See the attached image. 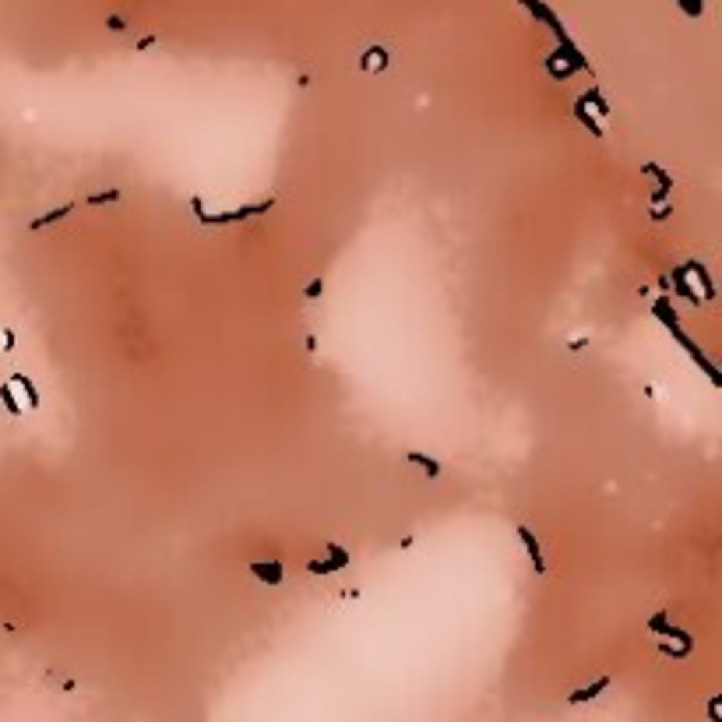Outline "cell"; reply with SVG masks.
Instances as JSON below:
<instances>
[{"mask_svg":"<svg viewBox=\"0 0 722 722\" xmlns=\"http://www.w3.org/2000/svg\"><path fill=\"white\" fill-rule=\"evenodd\" d=\"M514 532H518L521 546H525V553H529V560H532V571H536V575H543V571H546V560H543V546H539L536 532H532L529 525H518Z\"/></svg>","mask_w":722,"mask_h":722,"instance_id":"obj_2","label":"cell"},{"mask_svg":"<svg viewBox=\"0 0 722 722\" xmlns=\"http://www.w3.org/2000/svg\"><path fill=\"white\" fill-rule=\"evenodd\" d=\"M652 314H656V317L662 321V325L669 328V335H673V338H677V342L684 345V349H690L694 342H690V338L684 335L680 321H677V310H673V303H669V296H659V300H656V307H652Z\"/></svg>","mask_w":722,"mask_h":722,"instance_id":"obj_1","label":"cell"},{"mask_svg":"<svg viewBox=\"0 0 722 722\" xmlns=\"http://www.w3.org/2000/svg\"><path fill=\"white\" fill-rule=\"evenodd\" d=\"M578 103H585V106H592V113H599V116H610V103L603 99V92L599 88H592V92H585Z\"/></svg>","mask_w":722,"mask_h":722,"instance_id":"obj_12","label":"cell"},{"mask_svg":"<svg viewBox=\"0 0 722 722\" xmlns=\"http://www.w3.org/2000/svg\"><path fill=\"white\" fill-rule=\"evenodd\" d=\"M669 627H673V624L666 620V613H656V617L649 620V631H652V634H669Z\"/></svg>","mask_w":722,"mask_h":722,"instance_id":"obj_17","label":"cell"},{"mask_svg":"<svg viewBox=\"0 0 722 722\" xmlns=\"http://www.w3.org/2000/svg\"><path fill=\"white\" fill-rule=\"evenodd\" d=\"M74 212V205H60V208H53V212H46V215H39V219H32L29 222V229H42V226H53V222H60V219H67Z\"/></svg>","mask_w":722,"mask_h":722,"instance_id":"obj_9","label":"cell"},{"mask_svg":"<svg viewBox=\"0 0 722 722\" xmlns=\"http://www.w3.org/2000/svg\"><path fill=\"white\" fill-rule=\"evenodd\" d=\"M0 353H4V349H0Z\"/></svg>","mask_w":722,"mask_h":722,"instance_id":"obj_22","label":"cell"},{"mask_svg":"<svg viewBox=\"0 0 722 722\" xmlns=\"http://www.w3.org/2000/svg\"><path fill=\"white\" fill-rule=\"evenodd\" d=\"M321 289H325V282H321V279H314V282L303 289V296H307V300H317V296H321Z\"/></svg>","mask_w":722,"mask_h":722,"instance_id":"obj_20","label":"cell"},{"mask_svg":"<svg viewBox=\"0 0 722 722\" xmlns=\"http://www.w3.org/2000/svg\"><path fill=\"white\" fill-rule=\"evenodd\" d=\"M11 388H21V391H25V402H29L32 409H39V391H36V384H32L29 373H14V377H11Z\"/></svg>","mask_w":722,"mask_h":722,"instance_id":"obj_6","label":"cell"},{"mask_svg":"<svg viewBox=\"0 0 722 722\" xmlns=\"http://www.w3.org/2000/svg\"><path fill=\"white\" fill-rule=\"evenodd\" d=\"M328 564H332V571H342L345 564H349V550L338 546V543H328Z\"/></svg>","mask_w":722,"mask_h":722,"instance_id":"obj_13","label":"cell"},{"mask_svg":"<svg viewBox=\"0 0 722 722\" xmlns=\"http://www.w3.org/2000/svg\"><path fill=\"white\" fill-rule=\"evenodd\" d=\"M567 53H571V57H578V53H575V49H567ZM571 64H578V67H585V60H571ZM550 71L557 74V78H567V74H571V67H567V64H550Z\"/></svg>","mask_w":722,"mask_h":722,"instance_id":"obj_18","label":"cell"},{"mask_svg":"<svg viewBox=\"0 0 722 722\" xmlns=\"http://www.w3.org/2000/svg\"><path fill=\"white\" fill-rule=\"evenodd\" d=\"M606 684H610V677H603V680H595L592 687H585V690H575V694H571V701H575V705H582V701H588V698H595V694H599V690H603Z\"/></svg>","mask_w":722,"mask_h":722,"instance_id":"obj_14","label":"cell"},{"mask_svg":"<svg viewBox=\"0 0 722 722\" xmlns=\"http://www.w3.org/2000/svg\"><path fill=\"white\" fill-rule=\"evenodd\" d=\"M669 215H673V205H656V208H652V219H656V222H662V219H669Z\"/></svg>","mask_w":722,"mask_h":722,"instance_id":"obj_21","label":"cell"},{"mask_svg":"<svg viewBox=\"0 0 722 722\" xmlns=\"http://www.w3.org/2000/svg\"><path fill=\"white\" fill-rule=\"evenodd\" d=\"M409 465L423 469V476H427V480H437L440 476V462L430 458V455H423V451H409Z\"/></svg>","mask_w":722,"mask_h":722,"instance_id":"obj_5","label":"cell"},{"mask_svg":"<svg viewBox=\"0 0 722 722\" xmlns=\"http://www.w3.org/2000/svg\"><path fill=\"white\" fill-rule=\"evenodd\" d=\"M251 575H254L261 585L271 588V585H282V575H286V571H282L279 560H251Z\"/></svg>","mask_w":722,"mask_h":722,"instance_id":"obj_3","label":"cell"},{"mask_svg":"<svg viewBox=\"0 0 722 722\" xmlns=\"http://www.w3.org/2000/svg\"><path fill=\"white\" fill-rule=\"evenodd\" d=\"M666 279H669V292L684 296V300H690V303H701V296L694 292V286H690V279H687V268H684V264H677Z\"/></svg>","mask_w":722,"mask_h":722,"instance_id":"obj_4","label":"cell"},{"mask_svg":"<svg viewBox=\"0 0 722 722\" xmlns=\"http://www.w3.org/2000/svg\"><path fill=\"white\" fill-rule=\"evenodd\" d=\"M687 271H690V275H698V282H701V289H705L701 300H715V286H712V279H708V268H705L701 261H687Z\"/></svg>","mask_w":722,"mask_h":722,"instance_id":"obj_8","label":"cell"},{"mask_svg":"<svg viewBox=\"0 0 722 722\" xmlns=\"http://www.w3.org/2000/svg\"><path fill=\"white\" fill-rule=\"evenodd\" d=\"M120 201V190H103V194H88V205H113Z\"/></svg>","mask_w":722,"mask_h":722,"instance_id":"obj_16","label":"cell"},{"mask_svg":"<svg viewBox=\"0 0 722 722\" xmlns=\"http://www.w3.org/2000/svg\"><path fill=\"white\" fill-rule=\"evenodd\" d=\"M307 571H310V575H332V564L328 560H310Z\"/></svg>","mask_w":722,"mask_h":722,"instance_id":"obj_19","label":"cell"},{"mask_svg":"<svg viewBox=\"0 0 722 722\" xmlns=\"http://www.w3.org/2000/svg\"><path fill=\"white\" fill-rule=\"evenodd\" d=\"M641 169H645V173H649V177H656V180H659V187H656L659 194H666V197H669V194H673V177H669V173H666L662 166H656V162H645Z\"/></svg>","mask_w":722,"mask_h":722,"instance_id":"obj_7","label":"cell"},{"mask_svg":"<svg viewBox=\"0 0 722 722\" xmlns=\"http://www.w3.org/2000/svg\"><path fill=\"white\" fill-rule=\"evenodd\" d=\"M0 406L8 409V416H11V419H21V402L14 398V388H11V381H8V384H0Z\"/></svg>","mask_w":722,"mask_h":722,"instance_id":"obj_11","label":"cell"},{"mask_svg":"<svg viewBox=\"0 0 722 722\" xmlns=\"http://www.w3.org/2000/svg\"><path fill=\"white\" fill-rule=\"evenodd\" d=\"M575 116L582 120V127H588V131H592V138H603V123L592 116V110H588L585 103H575Z\"/></svg>","mask_w":722,"mask_h":722,"instance_id":"obj_10","label":"cell"},{"mask_svg":"<svg viewBox=\"0 0 722 722\" xmlns=\"http://www.w3.org/2000/svg\"><path fill=\"white\" fill-rule=\"evenodd\" d=\"M384 64H388V53H384L381 46H373L370 53L363 57V71H377V67H384Z\"/></svg>","mask_w":722,"mask_h":722,"instance_id":"obj_15","label":"cell"}]
</instances>
